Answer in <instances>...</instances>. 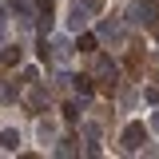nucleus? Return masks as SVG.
Wrapping results in <instances>:
<instances>
[{"label":"nucleus","instance_id":"obj_20","mask_svg":"<svg viewBox=\"0 0 159 159\" xmlns=\"http://www.w3.org/2000/svg\"><path fill=\"white\" fill-rule=\"evenodd\" d=\"M151 131L159 135V103H155V111H151Z\"/></svg>","mask_w":159,"mask_h":159},{"label":"nucleus","instance_id":"obj_13","mask_svg":"<svg viewBox=\"0 0 159 159\" xmlns=\"http://www.w3.org/2000/svg\"><path fill=\"white\" fill-rule=\"evenodd\" d=\"M44 103H48V96H44V92H40V88H32V92H28V107H44Z\"/></svg>","mask_w":159,"mask_h":159},{"label":"nucleus","instance_id":"obj_19","mask_svg":"<svg viewBox=\"0 0 159 159\" xmlns=\"http://www.w3.org/2000/svg\"><path fill=\"white\" fill-rule=\"evenodd\" d=\"M80 4H84L88 12H99V8H103V0H80Z\"/></svg>","mask_w":159,"mask_h":159},{"label":"nucleus","instance_id":"obj_6","mask_svg":"<svg viewBox=\"0 0 159 159\" xmlns=\"http://www.w3.org/2000/svg\"><path fill=\"white\" fill-rule=\"evenodd\" d=\"M99 40L119 44V40H123V20H103V24H99Z\"/></svg>","mask_w":159,"mask_h":159},{"label":"nucleus","instance_id":"obj_11","mask_svg":"<svg viewBox=\"0 0 159 159\" xmlns=\"http://www.w3.org/2000/svg\"><path fill=\"white\" fill-rule=\"evenodd\" d=\"M56 151H60V155H80V139H76V135L60 139V143H56Z\"/></svg>","mask_w":159,"mask_h":159},{"label":"nucleus","instance_id":"obj_5","mask_svg":"<svg viewBox=\"0 0 159 159\" xmlns=\"http://www.w3.org/2000/svg\"><path fill=\"white\" fill-rule=\"evenodd\" d=\"M88 20H92V12L76 0V4H72V12H68V32H84V28H88Z\"/></svg>","mask_w":159,"mask_h":159},{"label":"nucleus","instance_id":"obj_16","mask_svg":"<svg viewBox=\"0 0 159 159\" xmlns=\"http://www.w3.org/2000/svg\"><path fill=\"white\" fill-rule=\"evenodd\" d=\"M4 40H8V12L0 8V44H4Z\"/></svg>","mask_w":159,"mask_h":159},{"label":"nucleus","instance_id":"obj_4","mask_svg":"<svg viewBox=\"0 0 159 159\" xmlns=\"http://www.w3.org/2000/svg\"><path fill=\"white\" fill-rule=\"evenodd\" d=\"M52 16H56V0H36V28L40 32L52 28Z\"/></svg>","mask_w":159,"mask_h":159},{"label":"nucleus","instance_id":"obj_8","mask_svg":"<svg viewBox=\"0 0 159 159\" xmlns=\"http://www.w3.org/2000/svg\"><path fill=\"white\" fill-rule=\"evenodd\" d=\"M68 80H72V88H76V96H84V99H88L92 92H96V84H92V76H68Z\"/></svg>","mask_w":159,"mask_h":159},{"label":"nucleus","instance_id":"obj_9","mask_svg":"<svg viewBox=\"0 0 159 159\" xmlns=\"http://www.w3.org/2000/svg\"><path fill=\"white\" fill-rule=\"evenodd\" d=\"M0 147H4V151H16V147H20V131H16V127L0 131Z\"/></svg>","mask_w":159,"mask_h":159},{"label":"nucleus","instance_id":"obj_15","mask_svg":"<svg viewBox=\"0 0 159 159\" xmlns=\"http://www.w3.org/2000/svg\"><path fill=\"white\" fill-rule=\"evenodd\" d=\"M76 48H80V52H96V36H80Z\"/></svg>","mask_w":159,"mask_h":159},{"label":"nucleus","instance_id":"obj_14","mask_svg":"<svg viewBox=\"0 0 159 159\" xmlns=\"http://www.w3.org/2000/svg\"><path fill=\"white\" fill-rule=\"evenodd\" d=\"M80 116H84V103H68V107H64V119H68V123H76Z\"/></svg>","mask_w":159,"mask_h":159},{"label":"nucleus","instance_id":"obj_21","mask_svg":"<svg viewBox=\"0 0 159 159\" xmlns=\"http://www.w3.org/2000/svg\"><path fill=\"white\" fill-rule=\"evenodd\" d=\"M155 80H159V68H155Z\"/></svg>","mask_w":159,"mask_h":159},{"label":"nucleus","instance_id":"obj_3","mask_svg":"<svg viewBox=\"0 0 159 159\" xmlns=\"http://www.w3.org/2000/svg\"><path fill=\"white\" fill-rule=\"evenodd\" d=\"M96 76H99V88H103V92H116V64L107 56L96 60Z\"/></svg>","mask_w":159,"mask_h":159},{"label":"nucleus","instance_id":"obj_2","mask_svg":"<svg viewBox=\"0 0 159 159\" xmlns=\"http://www.w3.org/2000/svg\"><path fill=\"white\" fill-rule=\"evenodd\" d=\"M119 143H123V151H131V155H135L139 147L147 143V127H143V123H127V127H123V135H119Z\"/></svg>","mask_w":159,"mask_h":159},{"label":"nucleus","instance_id":"obj_17","mask_svg":"<svg viewBox=\"0 0 159 159\" xmlns=\"http://www.w3.org/2000/svg\"><path fill=\"white\" fill-rule=\"evenodd\" d=\"M20 80H24V84H36L40 72H36V68H24V72H20Z\"/></svg>","mask_w":159,"mask_h":159},{"label":"nucleus","instance_id":"obj_12","mask_svg":"<svg viewBox=\"0 0 159 159\" xmlns=\"http://www.w3.org/2000/svg\"><path fill=\"white\" fill-rule=\"evenodd\" d=\"M139 68H143V52H139V48H131V52H127V72H131V76H139Z\"/></svg>","mask_w":159,"mask_h":159},{"label":"nucleus","instance_id":"obj_10","mask_svg":"<svg viewBox=\"0 0 159 159\" xmlns=\"http://www.w3.org/2000/svg\"><path fill=\"white\" fill-rule=\"evenodd\" d=\"M20 60H24V48H4V52H0V64H4V68H16Z\"/></svg>","mask_w":159,"mask_h":159},{"label":"nucleus","instance_id":"obj_7","mask_svg":"<svg viewBox=\"0 0 159 159\" xmlns=\"http://www.w3.org/2000/svg\"><path fill=\"white\" fill-rule=\"evenodd\" d=\"M36 135H40L44 147H48V143H56V123H52V119H40V123H36Z\"/></svg>","mask_w":159,"mask_h":159},{"label":"nucleus","instance_id":"obj_1","mask_svg":"<svg viewBox=\"0 0 159 159\" xmlns=\"http://www.w3.org/2000/svg\"><path fill=\"white\" fill-rule=\"evenodd\" d=\"M127 24H135V28H155L159 24V0H131V8H127Z\"/></svg>","mask_w":159,"mask_h":159},{"label":"nucleus","instance_id":"obj_18","mask_svg":"<svg viewBox=\"0 0 159 159\" xmlns=\"http://www.w3.org/2000/svg\"><path fill=\"white\" fill-rule=\"evenodd\" d=\"M143 99L147 103H159V88H143Z\"/></svg>","mask_w":159,"mask_h":159}]
</instances>
